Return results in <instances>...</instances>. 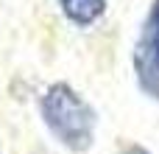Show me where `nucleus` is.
I'll return each mask as SVG.
<instances>
[{
    "label": "nucleus",
    "mask_w": 159,
    "mask_h": 154,
    "mask_svg": "<svg viewBox=\"0 0 159 154\" xmlns=\"http://www.w3.org/2000/svg\"><path fill=\"white\" fill-rule=\"evenodd\" d=\"M120 154H154V152H148V149H145V146H140V143H129Z\"/></svg>",
    "instance_id": "20e7f679"
},
{
    "label": "nucleus",
    "mask_w": 159,
    "mask_h": 154,
    "mask_svg": "<svg viewBox=\"0 0 159 154\" xmlns=\"http://www.w3.org/2000/svg\"><path fill=\"white\" fill-rule=\"evenodd\" d=\"M131 70L137 90L148 101L159 104V0H151L143 17L140 34L131 48Z\"/></svg>",
    "instance_id": "f03ea898"
},
{
    "label": "nucleus",
    "mask_w": 159,
    "mask_h": 154,
    "mask_svg": "<svg viewBox=\"0 0 159 154\" xmlns=\"http://www.w3.org/2000/svg\"><path fill=\"white\" fill-rule=\"evenodd\" d=\"M39 115L59 146L73 154H87L95 146L98 112L67 81L50 84L39 98Z\"/></svg>",
    "instance_id": "f257e3e1"
},
{
    "label": "nucleus",
    "mask_w": 159,
    "mask_h": 154,
    "mask_svg": "<svg viewBox=\"0 0 159 154\" xmlns=\"http://www.w3.org/2000/svg\"><path fill=\"white\" fill-rule=\"evenodd\" d=\"M106 0H59V8L67 22L75 28H89L106 14Z\"/></svg>",
    "instance_id": "7ed1b4c3"
}]
</instances>
